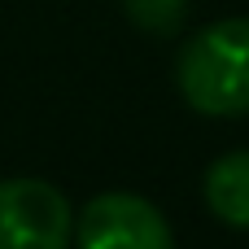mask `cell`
<instances>
[{"label": "cell", "mask_w": 249, "mask_h": 249, "mask_svg": "<svg viewBox=\"0 0 249 249\" xmlns=\"http://www.w3.org/2000/svg\"><path fill=\"white\" fill-rule=\"evenodd\" d=\"M184 101L206 118L249 114V18H223L201 26L175 61Z\"/></svg>", "instance_id": "cell-1"}, {"label": "cell", "mask_w": 249, "mask_h": 249, "mask_svg": "<svg viewBox=\"0 0 249 249\" xmlns=\"http://www.w3.org/2000/svg\"><path fill=\"white\" fill-rule=\"evenodd\" d=\"M74 210L35 175L0 179V249H70Z\"/></svg>", "instance_id": "cell-2"}, {"label": "cell", "mask_w": 249, "mask_h": 249, "mask_svg": "<svg viewBox=\"0 0 249 249\" xmlns=\"http://www.w3.org/2000/svg\"><path fill=\"white\" fill-rule=\"evenodd\" d=\"M74 249H175L166 214L136 193H101L74 219Z\"/></svg>", "instance_id": "cell-3"}, {"label": "cell", "mask_w": 249, "mask_h": 249, "mask_svg": "<svg viewBox=\"0 0 249 249\" xmlns=\"http://www.w3.org/2000/svg\"><path fill=\"white\" fill-rule=\"evenodd\" d=\"M201 193L219 223L249 232V149H232V153L214 158L206 166Z\"/></svg>", "instance_id": "cell-4"}, {"label": "cell", "mask_w": 249, "mask_h": 249, "mask_svg": "<svg viewBox=\"0 0 249 249\" xmlns=\"http://www.w3.org/2000/svg\"><path fill=\"white\" fill-rule=\"evenodd\" d=\"M131 26L149 31V35H175L188 18V0H123Z\"/></svg>", "instance_id": "cell-5"}]
</instances>
